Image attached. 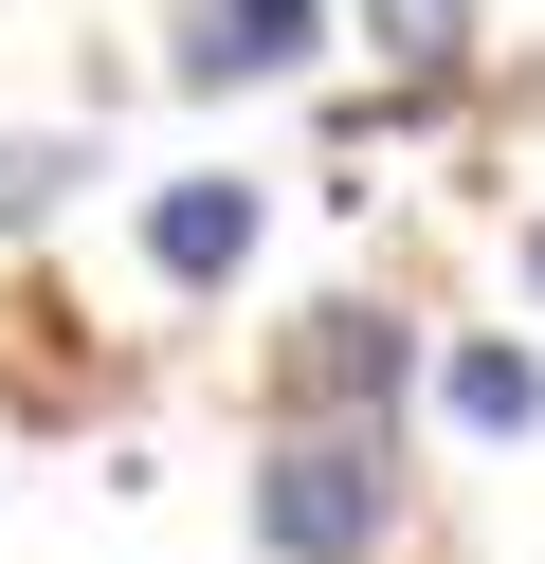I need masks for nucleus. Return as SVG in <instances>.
I'll use <instances>...</instances> for the list:
<instances>
[{"mask_svg":"<svg viewBox=\"0 0 545 564\" xmlns=\"http://www.w3.org/2000/svg\"><path fill=\"white\" fill-rule=\"evenodd\" d=\"M382 528H400L382 437H291L273 474H254V546H273V564H363Z\"/></svg>","mask_w":545,"mask_h":564,"instance_id":"1","label":"nucleus"},{"mask_svg":"<svg viewBox=\"0 0 545 564\" xmlns=\"http://www.w3.org/2000/svg\"><path fill=\"white\" fill-rule=\"evenodd\" d=\"M400 365H418V328H400V310H309L273 382L327 419V437H382V419H400Z\"/></svg>","mask_w":545,"mask_h":564,"instance_id":"2","label":"nucleus"},{"mask_svg":"<svg viewBox=\"0 0 545 564\" xmlns=\"http://www.w3.org/2000/svg\"><path fill=\"white\" fill-rule=\"evenodd\" d=\"M309 19H327V0H182L164 74H182V91H254V74H309Z\"/></svg>","mask_w":545,"mask_h":564,"instance_id":"3","label":"nucleus"},{"mask_svg":"<svg viewBox=\"0 0 545 564\" xmlns=\"http://www.w3.org/2000/svg\"><path fill=\"white\" fill-rule=\"evenodd\" d=\"M254 219H273L254 183H164V200H145V256H164V292H218V273L254 256Z\"/></svg>","mask_w":545,"mask_h":564,"instance_id":"4","label":"nucleus"},{"mask_svg":"<svg viewBox=\"0 0 545 564\" xmlns=\"http://www.w3.org/2000/svg\"><path fill=\"white\" fill-rule=\"evenodd\" d=\"M455 437H545V365L527 346H491V328L455 346Z\"/></svg>","mask_w":545,"mask_h":564,"instance_id":"5","label":"nucleus"},{"mask_svg":"<svg viewBox=\"0 0 545 564\" xmlns=\"http://www.w3.org/2000/svg\"><path fill=\"white\" fill-rule=\"evenodd\" d=\"M73 183H91V128H0V237H36Z\"/></svg>","mask_w":545,"mask_h":564,"instance_id":"6","label":"nucleus"},{"mask_svg":"<svg viewBox=\"0 0 545 564\" xmlns=\"http://www.w3.org/2000/svg\"><path fill=\"white\" fill-rule=\"evenodd\" d=\"M363 37H382L400 74L436 91V74H472V0H363Z\"/></svg>","mask_w":545,"mask_h":564,"instance_id":"7","label":"nucleus"},{"mask_svg":"<svg viewBox=\"0 0 545 564\" xmlns=\"http://www.w3.org/2000/svg\"><path fill=\"white\" fill-rule=\"evenodd\" d=\"M527 273H545V237H527Z\"/></svg>","mask_w":545,"mask_h":564,"instance_id":"8","label":"nucleus"}]
</instances>
